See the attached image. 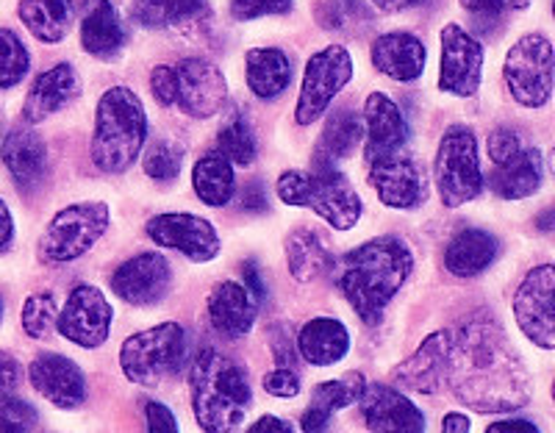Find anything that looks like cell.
Segmentation results:
<instances>
[{
	"label": "cell",
	"instance_id": "1",
	"mask_svg": "<svg viewBox=\"0 0 555 433\" xmlns=\"http://www.w3.org/2000/svg\"><path fill=\"white\" fill-rule=\"evenodd\" d=\"M444 381L464 406L480 415L517 411L530 400V378L500 322L486 311L450 331Z\"/></svg>",
	"mask_w": 555,
	"mask_h": 433
},
{
	"label": "cell",
	"instance_id": "2",
	"mask_svg": "<svg viewBox=\"0 0 555 433\" xmlns=\"http://www.w3.org/2000/svg\"><path fill=\"white\" fill-rule=\"evenodd\" d=\"M414 270V256L400 237L370 239L347 253L339 264L341 295L364 326H378L384 311Z\"/></svg>",
	"mask_w": 555,
	"mask_h": 433
},
{
	"label": "cell",
	"instance_id": "3",
	"mask_svg": "<svg viewBox=\"0 0 555 433\" xmlns=\"http://www.w3.org/2000/svg\"><path fill=\"white\" fill-rule=\"evenodd\" d=\"M190 392L192 415L206 433H231L240 428L253 400L245 367L215 347L201 351L192 361Z\"/></svg>",
	"mask_w": 555,
	"mask_h": 433
},
{
	"label": "cell",
	"instance_id": "4",
	"mask_svg": "<svg viewBox=\"0 0 555 433\" xmlns=\"http://www.w3.org/2000/svg\"><path fill=\"white\" fill-rule=\"evenodd\" d=\"M147 139V114L142 101L128 87L103 92L95 112L92 162L101 173L122 176L131 170Z\"/></svg>",
	"mask_w": 555,
	"mask_h": 433
},
{
	"label": "cell",
	"instance_id": "5",
	"mask_svg": "<svg viewBox=\"0 0 555 433\" xmlns=\"http://www.w3.org/2000/svg\"><path fill=\"white\" fill-rule=\"evenodd\" d=\"M275 192L286 206L311 208L336 231H350L361 220V198L339 170H286L278 178Z\"/></svg>",
	"mask_w": 555,
	"mask_h": 433
},
{
	"label": "cell",
	"instance_id": "6",
	"mask_svg": "<svg viewBox=\"0 0 555 433\" xmlns=\"http://www.w3.org/2000/svg\"><path fill=\"white\" fill-rule=\"evenodd\" d=\"M190 340L178 322H162L128 336L120 347L122 375L137 386H158L186 361Z\"/></svg>",
	"mask_w": 555,
	"mask_h": 433
},
{
	"label": "cell",
	"instance_id": "7",
	"mask_svg": "<svg viewBox=\"0 0 555 433\" xmlns=\"http://www.w3.org/2000/svg\"><path fill=\"white\" fill-rule=\"evenodd\" d=\"M434 176L439 198L448 208H459L483 192V170L478 158V139L467 126L444 131L436 151Z\"/></svg>",
	"mask_w": 555,
	"mask_h": 433
},
{
	"label": "cell",
	"instance_id": "8",
	"mask_svg": "<svg viewBox=\"0 0 555 433\" xmlns=\"http://www.w3.org/2000/svg\"><path fill=\"white\" fill-rule=\"evenodd\" d=\"M108 222H112V212L106 203H73L48 222L42 239H39V253L44 262L53 264L76 262L106 233Z\"/></svg>",
	"mask_w": 555,
	"mask_h": 433
},
{
	"label": "cell",
	"instance_id": "9",
	"mask_svg": "<svg viewBox=\"0 0 555 433\" xmlns=\"http://www.w3.org/2000/svg\"><path fill=\"white\" fill-rule=\"evenodd\" d=\"M553 44L542 34H525L505 53L503 78L514 101L525 109H542L553 94Z\"/></svg>",
	"mask_w": 555,
	"mask_h": 433
},
{
	"label": "cell",
	"instance_id": "10",
	"mask_svg": "<svg viewBox=\"0 0 555 433\" xmlns=\"http://www.w3.org/2000/svg\"><path fill=\"white\" fill-rule=\"evenodd\" d=\"M353 78V59L341 44H328L309 59L300 84L295 119L297 126H311L322 114L328 112L336 94Z\"/></svg>",
	"mask_w": 555,
	"mask_h": 433
},
{
	"label": "cell",
	"instance_id": "11",
	"mask_svg": "<svg viewBox=\"0 0 555 433\" xmlns=\"http://www.w3.org/2000/svg\"><path fill=\"white\" fill-rule=\"evenodd\" d=\"M114 308L108 297L92 283H78L56 317V331L83 351H95L108 340Z\"/></svg>",
	"mask_w": 555,
	"mask_h": 433
},
{
	"label": "cell",
	"instance_id": "12",
	"mask_svg": "<svg viewBox=\"0 0 555 433\" xmlns=\"http://www.w3.org/2000/svg\"><path fill=\"white\" fill-rule=\"evenodd\" d=\"M514 317L519 331L542 351L555 347V270L542 264L530 270L514 295Z\"/></svg>",
	"mask_w": 555,
	"mask_h": 433
},
{
	"label": "cell",
	"instance_id": "13",
	"mask_svg": "<svg viewBox=\"0 0 555 433\" xmlns=\"http://www.w3.org/2000/svg\"><path fill=\"white\" fill-rule=\"evenodd\" d=\"M147 237L165 251H178L190 262H211L220 253V237H217L215 226L197 214L186 212H167L156 214L145 226Z\"/></svg>",
	"mask_w": 555,
	"mask_h": 433
},
{
	"label": "cell",
	"instance_id": "14",
	"mask_svg": "<svg viewBox=\"0 0 555 433\" xmlns=\"http://www.w3.org/2000/svg\"><path fill=\"white\" fill-rule=\"evenodd\" d=\"M442 62H439V89L455 98H473L483 76V44L467 28H442Z\"/></svg>",
	"mask_w": 555,
	"mask_h": 433
},
{
	"label": "cell",
	"instance_id": "15",
	"mask_svg": "<svg viewBox=\"0 0 555 433\" xmlns=\"http://www.w3.org/2000/svg\"><path fill=\"white\" fill-rule=\"evenodd\" d=\"M176 69V103L195 119L215 117L225 103L228 84L222 69L208 59H183Z\"/></svg>",
	"mask_w": 555,
	"mask_h": 433
},
{
	"label": "cell",
	"instance_id": "16",
	"mask_svg": "<svg viewBox=\"0 0 555 433\" xmlns=\"http://www.w3.org/2000/svg\"><path fill=\"white\" fill-rule=\"evenodd\" d=\"M359 406L373 433H425L423 408L389 383H366Z\"/></svg>",
	"mask_w": 555,
	"mask_h": 433
},
{
	"label": "cell",
	"instance_id": "17",
	"mask_svg": "<svg viewBox=\"0 0 555 433\" xmlns=\"http://www.w3.org/2000/svg\"><path fill=\"white\" fill-rule=\"evenodd\" d=\"M172 267L162 253H139L112 272V289L131 306H153L170 292Z\"/></svg>",
	"mask_w": 555,
	"mask_h": 433
},
{
	"label": "cell",
	"instance_id": "18",
	"mask_svg": "<svg viewBox=\"0 0 555 433\" xmlns=\"http://www.w3.org/2000/svg\"><path fill=\"white\" fill-rule=\"evenodd\" d=\"M28 381L44 400L64 411L87 403V375L73 358L62 353H39L28 367Z\"/></svg>",
	"mask_w": 555,
	"mask_h": 433
},
{
	"label": "cell",
	"instance_id": "19",
	"mask_svg": "<svg viewBox=\"0 0 555 433\" xmlns=\"http://www.w3.org/2000/svg\"><path fill=\"white\" fill-rule=\"evenodd\" d=\"M370 183L378 192L380 203L389 208H416L428 198L423 167L405 153H395L370 164Z\"/></svg>",
	"mask_w": 555,
	"mask_h": 433
},
{
	"label": "cell",
	"instance_id": "20",
	"mask_svg": "<svg viewBox=\"0 0 555 433\" xmlns=\"http://www.w3.org/2000/svg\"><path fill=\"white\" fill-rule=\"evenodd\" d=\"M364 133V156L370 164L378 162V158L395 156V153H403L411 137L409 123H405L400 106L384 92H373L366 98Z\"/></svg>",
	"mask_w": 555,
	"mask_h": 433
},
{
	"label": "cell",
	"instance_id": "21",
	"mask_svg": "<svg viewBox=\"0 0 555 433\" xmlns=\"http://www.w3.org/2000/svg\"><path fill=\"white\" fill-rule=\"evenodd\" d=\"M448 351H450V331L430 333L423 345L416 347L414 356H409L400 367H395L391 378L411 392L420 395H434L444 383V370H448Z\"/></svg>",
	"mask_w": 555,
	"mask_h": 433
},
{
	"label": "cell",
	"instance_id": "22",
	"mask_svg": "<svg viewBox=\"0 0 555 433\" xmlns=\"http://www.w3.org/2000/svg\"><path fill=\"white\" fill-rule=\"evenodd\" d=\"M256 315H259V303L253 301V295L240 281L217 283L215 292L208 295V320L225 340L247 336L253 331Z\"/></svg>",
	"mask_w": 555,
	"mask_h": 433
},
{
	"label": "cell",
	"instance_id": "23",
	"mask_svg": "<svg viewBox=\"0 0 555 433\" xmlns=\"http://www.w3.org/2000/svg\"><path fill=\"white\" fill-rule=\"evenodd\" d=\"M425 44L409 31L380 34L373 42V64L378 73L400 84L416 81L425 73Z\"/></svg>",
	"mask_w": 555,
	"mask_h": 433
},
{
	"label": "cell",
	"instance_id": "24",
	"mask_svg": "<svg viewBox=\"0 0 555 433\" xmlns=\"http://www.w3.org/2000/svg\"><path fill=\"white\" fill-rule=\"evenodd\" d=\"M0 162L23 192H31L42 183L48 170V148L34 128H14L0 144Z\"/></svg>",
	"mask_w": 555,
	"mask_h": 433
},
{
	"label": "cell",
	"instance_id": "25",
	"mask_svg": "<svg viewBox=\"0 0 555 433\" xmlns=\"http://www.w3.org/2000/svg\"><path fill=\"white\" fill-rule=\"evenodd\" d=\"M78 94H81V78H78L76 67L73 64H56V67H51L34 81L26 106H23V117L31 126L42 123L51 114L67 109Z\"/></svg>",
	"mask_w": 555,
	"mask_h": 433
},
{
	"label": "cell",
	"instance_id": "26",
	"mask_svg": "<svg viewBox=\"0 0 555 433\" xmlns=\"http://www.w3.org/2000/svg\"><path fill=\"white\" fill-rule=\"evenodd\" d=\"M81 44L89 56L112 59L126 44V28L108 0H83Z\"/></svg>",
	"mask_w": 555,
	"mask_h": 433
},
{
	"label": "cell",
	"instance_id": "27",
	"mask_svg": "<svg viewBox=\"0 0 555 433\" xmlns=\"http://www.w3.org/2000/svg\"><path fill=\"white\" fill-rule=\"evenodd\" d=\"M350 351V331L334 317H314L297 333V353L311 367H334Z\"/></svg>",
	"mask_w": 555,
	"mask_h": 433
},
{
	"label": "cell",
	"instance_id": "28",
	"mask_svg": "<svg viewBox=\"0 0 555 433\" xmlns=\"http://www.w3.org/2000/svg\"><path fill=\"white\" fill-rule=\"evenodd\" d=\"M544 181V162L537 148H522L514 158L498 164L489 176V187L503 201H522L539 192Z\"/></svg>",
	"mask_w": 555,
	"mask_h": 433
},
{
	"label": "cell",
	"instance_id": "29",
	"mask_svg": "<svg viewBox=\"0 0 555 433\" xmlns=\"http://www.w3.org/2000/svg\"><path fill=\"white\" fill-rule=\"evenodd\" d=\"M498 253L500 245L492 233L480 228H464L450 239L444 251V267L459 278H475L492 267Z\"/></svg>",
	"mask_w": 555,
	"mask_h": 433
},
{
	"label": "cell",
	"instance_id": "30",
	"mask_svg": "<svg viewBox=\"0 0 555 433\" xmlns=\"http://www.w3.org/2000/svg\"><path fill=\"white\" fill-rule=\"evenodd\" d=\"M364 139V119L350 109H339L328 117L314 151V170H336V162L353 156L359 142Z\"/></svg>",
	"mask_w": 555,
	"mask_h": 433
},
{
	"label": "cell",
	"instance_id": "31",
	"mask_svg": "<svg viewBox=\"0 0 555 433\" xmlns=\"http://www.w3.org/2000/svg\"><path fill=\"white\" fill-rule=\"evenodd\" d=\"M247 87L261 101H275L292 84V62L278 48H253L245 56Z\"/></svg>",
	"mask_w": 555,
	"mask_h": 433
},
{
	"label": "cell",
	"instance_id": "32",
	"mask_svg": "<svg viewBox=\"0 0 555 433\" xmlns=\"http://www.w3.org/2000/svg\"><path fill=\"white\" fill-rule=\"evenodd\" d=\"M23 26L44 44H56L73 26V0H20Z\"/></svg>",
	"mask_w": 555,
	"mask_h": 433
},
{
	"label": "cell",
	"instance_id": "33",
	"mask_svg": "<svg viewBox=\"0 0 555 433\" xmlns=\"http://www.w3.org/2000/svg\"><path fill=\"white\" fill-rule=\"evenodd\" d=\"M192 187H195V195L201 198L206 206L211 208L228 206L236 192L234 164L228 162L225 156H220V153H206V156L195 162V170H192Z\"/></svg>",
	"mask_w": 555,
	"mask_h": 433
},
{
	"label": "cell",
	"instance_id": "34",
	"mask_svg": "<svg viewBox=\"0 0 555 433\" xmlns=\"http://www.w3.org/2000/svg\"><path fill=\"white\" fill-rule=\"evenodd\" d=\"M286 264H289V272L295 281L309 283L317 281L322 272H328L334 258H331L328 247L322 245V239L314 231L297 228L286 239Z\"/></svg>",
	"mask_w": 555,
	"mask_h": 433
},
{
	"label": "cell",
	"instance_id": "35",
	"mask_svg": "<svg viewBox=\"0 0 555 433\" xmlns=\"http://www.w3.org/2000/svg\"><path fill=\"white\" fill-rule=\"evenodd\" d=\"M206 9V0H133L131 17L142 28H170Z\"/></svg>",
	"mask_w": 555,
	"mask_h": 433
},
{
	"label": "cell",
	"instance_id": "36",
	"mask_svg": "<svg viewBox=\"0 0 555 433\" xmlns=\"http://www.w3.org/2000/svg\"><path fill=\"white\" fill-rule=\"evenodd\" d=\"M217 142H220V156H225L231 164H247L256 162V137H253L250 126L242 114H231L225 126L217 133Z\"/></svg>",
	"mask_w": 555,
	"mask_h": 433
},
{
	"label": "cell",
	"instance_id": "37",
	"mask_svg": "<svg viewBox=\"0 0 555 433\" xmlns=\"http://www.w3.org/2000/svg\"><path fill=\"white\" fill-rule=\"evenodd\" d=\"M364 386L366 381L361 372H347L345 378H336V381H322L314 390V395H311V406H320L334 415L339 408L359 403Z\"/></svg>",
	"mask_w": 555,
	"mask_h": 433
},
{
	"label": "cell",
	"instance_id": "38",
	"mask_svg": "<svg viewBox=\"0 0 555 433\" xmlns=\"http://www.w3.org/2000/svg\"><path fill=\"white\" fill-rule=\"evenodd\" d=\"M31 69V56L23 39L9 28H0V89L17 87Z\"/></svg>",
	"mask_w": 555,
	"mask_h": 433
},
{
	"label": "cell",
	"instance_id": "39",
	"mask_svg": "<svg viewBox=\"0 0 555 433\" xmlns=\"http://www.w3.org/2000/svg\"><path fill=\"white\" fill-rule=\"evenodd\" d=\"M56 297L51 292H37V295H28V301L23 303V331L31 336V340H48L53 331H56Z\"/></svg>",
	"mask_w": 555,
	"mask_h": 433
},
{
	"label": "cell",
	"instance_id": "40",
	"mask_svg": "<svg viewBox=\"0 0 555 433\" xmlns=\"http://www.w3.org/2000/svg\"><path fill=\"white\" fill-rule=\"evenodd\" d=\"M181 162H183V151L178 148L176 142H167V139H162V142L151 144V151L145 153V173L147 178H153V181H162V183H170L176 181L178 173H181Z\"/></svg>",
	"mask_w": 555,
	"mask_h": 433
},
{
	"label": "cell",
	"instance_id": "41",
	"mask_svg": "<svg viewBox=\"0 0 555 433\" xmlns=\"http://www.w3.org/2000/svg\"><path fill=\"white\" fill-rule=\"evenodd\" d=\"M528 3L530 0H461V7L473 14L480 31H489V28L500 26L508 14L519 12Z\"/></svg>",
	"mask_w": 555,
	"mask_h": 433
},
{
	"label": "cell",
	"instance_id": "42",
	"mask_svg": "<svg viewBox=\"0 0 555 433\" xmlns=\"http://www.w3.org/2000/svg\"><path fill=\"white\" fill-rule=\"evenodd\" d=\"M317 17H320L322 28H328V31H347L356 20L366 17V14L359 0H325L320 3Z\"/></svg>",
	"mask_w": 555,
	"mask_h": 433
},
{
	"label": "cell",
	"instance_id": "43",
	"mask_svg": "<svg viewBox=\"0 0 555 433\" xmlns=\"http://www.w3.org/2000/svg\"><path fill=\"white\" fill-rule=\"evenodd\" d=\"M37 408L26 400L0 403V433H31L37 428Z\"/></svg>",
	"mask_w": 555,
	"mask_h": 433
},
{
	"label": "cell",
	"instance_id": "44",
	"mask_svg": "<svg viewBox=\"0 0 555 433\" xmlns=\"http://www.w3.org/2000/svg\"><path fill=\"white\" fill-rule=\"evenodd\" d=\"M292 9V0H231V14L234 20H259L267 14H286Z\"/></svg>",
	"mask_w": 555,
	"mask_h": 433
},
{
	"label": "cell",
	"instance_id": "45",
	"mask_svg": "<svg viewBox=\"0 0 555 433\" xmlns=\"http://www.w3.org/2000/svg\"><path fill=\"white\" fill-rule=\"evenodd\" d=\"M264 390L267 395L281 397V400H292L300 395V375L289 367H278V370L267 372L264 375Z\"/></svg>",
	"mask_w": 555,
	"mask_h": 433
},
{
	"label": "cell",
	"instance_id": "46",
	"mask_svg": "<svg viewBox=\"0 0 555 433\" xmlns=\"http://www.w3.org/2000/svg\"><path fill=\"white\" fill-rule=\"evenodd\" d=\"M522 148V139H519V133L512 131V128H498V131H492V137H489V156H492L494 167L517 156Z\"/></svg>",
	"mask_w": 555,
	"mask_h": 433
},
{
	"label": "cell",
	"instance_id": "47",
	"mask_svg": "<svg viewBox=\"0 0 555 433\" xmlns=\"http://www.w3.org/2000/svg\"><path fill=\"white\" fill-rule=\"evenodd\" d=\"M20 383H23V367L12 353L0 351V403L14 400Z\"/></svg>",
	"mask_w": 555,
	"mask_h": 433
},
{
	"label": "cell",
	"instance_id": "48",
	"mask_svg": "<svg viewBox=\"0 0 555 433\" xmlns=\"http://www.w3.org/2000/svg\"><path fill=\"white\" fill-rule=\"evenodd\" d=\"M151 89L153 98H156L162 106H172L176 103V69L162 64L151 73Z\"/></svg>",
	"mask_w": 555,
	"mask_h": 433
},
{
	"label": "cell",
	"instance_id": "49",
	"mask_svg": "<svg viewBox=\"0 0 555 433\" xmlns=\"http://www.w3.org/2000/svg\"><path fill=\"white\" fill-rule=\"evenodd\" d=\"M145 420H147V433H178V420L165 403L151 400L145 406Z\"/></svg>",
	"mask_w": 555,
	"mask_h": 433
},
{
	"label": "cell",
	"instance_id": "50",
	"mask_svg": "<svg viewBox=\"0 0 555 433\" xmlns=\"http://www.w3.org/2000/svg\"><path fill=\"white\" fill-rule=\"evenodd\" d=\"M270 345H272V356H275L278 367H289L295 365V342H292L289 331L284 326H272L270 331Z\"/></svg>",
	"mask_w": 555,
	"mask_h": 433
},
{
	"label": "cell",
	"instance_id": "51",
	"mask_svg": "<svg viewBox=\"0 0 555 433\" xmlns=\"http://www.w3.org/2000/svg\"><path fill=\"white\" fill-rule=\"evenodd\" d=\"M331 425H334V415L320 406H309L304 411V417H300L304 433H328Z\"/></svg>",
	"mask_w": 555,
	"mask_h": 433
},
{
	"label": "cell",
	"instance_id": "52",
	"mask_svg": "<svg viewBox=\"0 0 555 433\" xmlns=\"http://www.w3.org/2000/svg\"><path fill=\"white\" fill-rule=\"evenodd\" d=\"M240 206L245 212H267L270 206V198H267V189L261 181H250L240 195Z\"/></svg>",
	"mask_w": 555,
	"mask_h": 433
},
{
	"label": "cell",
	"instance_id": "53",
	"mask_svg": "<svg viewBox=\"0 0 555 433\" xmlns=\"http://www.w3.org/2000/svg\"><path fill=\"white\" fill-rule=\"evenodd\" d=\"M242 278H245V283H242V286L247 289V292H250L253 295V301L256 303H261L267 297V286H264V281H261V272H259V264L253 262H245V267H242Z\"/></svg>",
	"mask_w": 555,
	"mask_h": 433
},
{
	"label": "cell",
	"instance_id": "54",
	"mask_svg": "<svg viewBox=\"0 0 555 433\" xmlns=\"http://www.w3.org/2000/svg\"><path fill=\"white\" fill-rule=\"evenodd\" d=\"M245 433H295V428H292L286 420H281V417L264 415L253 422Z\"/></svg>",
	"mask_w": 555,
	"mask_h": 433
},
{
	"label": "cell",
	"instance_id": "55",
	"mask_svg": "<svg viewBox=\"0 0 555 433\" xmlns=\"http://www.w3.org/2000/svg\"><path fill=\"white\" fill-rule=\"evenodd\" d=\"M483 433H542L537 422L530 420H498L486 428Z\"/></svg>",
	"mask_w": 555,
	"mask_h": 433
},
{
	"label": "cell",
	"instance_id": "56",
	"mask_svg": "<svg viewBox=\"0 0 555 433\" xmlns=\"http://www.w3.org/2000/svg\"><path fill=\"white\" fill-rule=\"evenodd\" d=\"M14 239V220H12V212H9V206L3 203V198H0V253L9 251V245H12Z\"/></svg>",
	"mask_w": 555,
	"mask_h": 433
},
{
	"label": "cell",
	"instance_id": "57",
	"mask_svg": "<svg viewBox=\"0 0 555 433\" xmlns=\"http://www.w3.org/2000/svg\"><path fill=\"white\" fill-rule=\"evenodd\" d=\"M469 420L467 415H459V411H450L442 422V433H469Z\"/></svg>",
	"mask_w": 555,
	"mask_h": 433
},
{
	"label": "cell",
	"instance_id": "58",
	"mask_svg": "<svg viewBox=\"0 0 555 433\" xmlns=\"http://www.w3.org/2000/svg\"><path fill=\"white\" fill-rule=\"evenodd\" d=\"M380 12H400V9H409V0H373Z\"/></svg>",
	"mask_w": 555,
	"mask_h": 433
},
{
	"label": "cell",
	"instance_id": "59",
	"mask_svg": "<svg viewBox=\"0 0 555 433\" xmlns=\"http://www.w3.org/2000/svg\"><path fill=\"white\" fill-rule=\"evenodd\" d=\"M0 320H3V301H0Z\"/></svg>",
	"mask_w": 555,
	"mask_h": 433
}]
</instances>
